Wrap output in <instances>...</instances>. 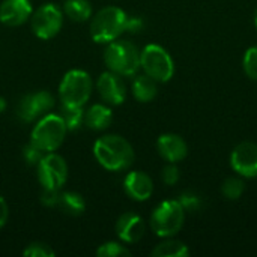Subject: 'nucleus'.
<instances>
[{
	"label": "nucleus",
	"instance_id": "nucleus-1",
	"mask_svg": "<svg viewBox=\"0 0 257 257\" xmlns=\"http://www.w3.org/2000/svg\"><path fill=\"white\" fill-rule=\"evenodd\" d=\"M93 157L105 170L123 172L133 166L136 152L133 145L125 137L117 134H105L93 143Z\"/></svg>",
	"mask_w": 257,
	"mask_h": 257
},
{
	"label": "nucleus",
	"instance_id": "nucleus-2",
	"mask_svg": "<svg viewBox=\"0 0 257 257\" xmlns=\"http://www.w3.org/2000/svg\"><path fill=\"white\" fill-rule=\"evenodd\" d=\"M104 63L108 71L122 77H134L140 71V50L126 39H114L104 50Z\"/></svg>",
	"mask_w": 257,
	"mask_h": 257
},
{
	"label": "nucleus",
	"instance_id": "nucleus-3",
	"mask_svg": "<svg viewBox=\"0 0 257 257\" xmlns=\"http://www.w3.org/2000/svg\"><path fill=\"white\" fill-rule=\"evenodd\" d=\"M126 12L119 6H105L90 18V38L96 44H108L125 33Z\"/></svg>",
	"mask_w": 257,
	"mask_h": 257
},
{
	"label": "nucleus",
	"instance_id": "nucleus-4",
	"mask_svg": "<svg viewBox=\"0 0 257 257\" xmlns=\"http://www.w3.org/2000/svg\"><path fill=\"white\" fill-rule=\"evenodd\" d=\"M66 133L68 130L60 114L47 113L45 116L39 117L36 125L32 128L30 143L39 148L44 154L56 152L62 146Z\"/></svg>",
	"mask_w": 257,
	"mask_h": 257
},
{
	"label": "nucleus",
	"instance_id": "nucleus-5",
	"mask_svg": "<svg viewBox=\"0 0 257 257\" xmlns=\"http://www.w3.org/2000/svg\"><path fill=\"white\" fill-rule=\"evenodd\" d=\"M185 214L187 212L179 200H164L151 214V229L158 238H172L184 227Z\"/></svg>",
	"mask_w": 257,
	"mask_h": 257
},
{
	"label": "nucleus",
	"instance_id": "nucleus-6",
	"mask_svg": "<svg viewBox=\"0 0 257 257\" xmlns=\"http://www.w3.org/2000/svg\"><path fill=\"white\" fill-rule=\"evenodd\" d=\"M93 90V80L89 72L83 69H71L68 71L60 84H59V96L62 104L84 107V104L90 99Z\"/></svg>",
	"mask_w": 257,
	"mask_h": 257
},
{
	"label": "nucleus",
	"instance_id": "nucleus-7",
	"mask_svg": "<svg viewBox=\"0 0 257 257\" xmlns=\"http://www.w3.org/2000/svg\"><path fill=\"white\" fill-rule=\"evenodd\" d=\"M140 69L155 81L167 83L175 75V62L164 47L149 44L140 51Z\"/></svg>",
	"mask_w": 257,
	"mask_h": 257
},
{
	"label": "nucleus",
	"instance_id": "nucleus-8",
	"mask_svg": "<svg viewBox=\"0 0 257 257\" xmlns=\"http://www.w3.org/2000/svg\"><path fill=\"white\" fill-rule=\"evenodd\" d=\"M32 32L39 39H51L57 36L63 26V11L56 3H44L30 17Z\"/></svg>",
	"mask_w": 257,
	"mask_h": 257
},
{
	"label": "nucleus",
	"instance_id": "nucleus-9",
	"mask_svg": "<svg viewBox=\"0 0 257 257\" xmlns=\"http://www.w3.org/2000/svg\"><path fill=\"white\" fill-rule=\"evenodd\" d=\"M36 175L42 188L62 190L68 181V164L63 157L56 152H48L38 163Z\"/></svg>",
	"mask_w": 257,
	"mask_h": 257
},
{
	"label": "nucleus",
	"instance_id": "nucleus-10",
	"mask_svg": "<svg viewBox=\"0 0 257 257\" xmlns=\"http://www.w3.org/2000/svg\"><path fill=\"white\" fill-rule=\"evenodd\" d=\"M56 104L54 96L47 90H38L20 98L17 104V117L24 123L36 122L53 110Z\"/></svg>",
	"mask_w": 257,
	"mask_h": 257
},
{
	"label": "nucleus",
	"instance_id": "nucleus-11",
	"mask_svg": "<svg viewBox=\"0 0 257 257\" xmlns=\"http://www.w3.org/2000/svg\"><path fill=\"white\" fill-rule=\"evenodd\" d=\"M232 170L244 179L257 178V143L242 142L230 154Z\"/></svg>",
	"mask_w": 257,
	"mask_h": 257
},
{
	"label": "nucleus",
	"instance_id": "nucleus-12",
	"mask_svg": "<svg viewBox=\"0 0 257 257\" xmlns=\"http://www.w3.org/2000/svg\"><path fill=\"white\" fill-rule=\"evenodd\" d=\"M96 89H98L101 99L108 105L123 104L126 99V95H128L123 77L113 71H108V69L98 77Z\"/></svg>",
	"mask_w": 257,
	"mask_h": 257
},
{
	"label": "nucleus",
	"instance_id": "nucleus-13",
	"mask_svg": "<svg viewBox=\"0 0 257 257\" xmlns=\"http://www.w3.org/2000/svg\"><path fill=\"white\" fill-rule=\"evenodd\" d=\"M116 235L123 244H136L146 233V224L143 218L136 212L122 214L114 226Z\"/></svg>",
	"mask_w": 257,
	"mask_h": 257
},
{
	"label": "nucleus",
	"instance_id": "nucleus-14",
	"mask_svg": "<svg viewBox=\"0 0 257 257\" xmlns=\"http://www.w3.org/2000/svg\"><path fill=\"white\" fill-rule=\"evenodd\" d=\"M123 191L134 202H146L154 194V181L148 173L133 170L123 179Z\"/></svg>",
	"mask_w": 257,
	"mask_h": 257
},
{
	"label": "nucleus",
	"instance_id": "nucleus-15",
	"mask_svg": "<svg viewBox=\"0 0 257 257\" xmlns=\"http://www.w3.org/2000/svg\"><path fill=\"white\" fill-rule=\"evenodd\" d=\"M157 151L160 157L167 163H181L188 155V145L187 142L173 133L161 134L157 140Z\"/></svg>",
	"mask_w": 257,
	"mask_h": 257
},
{
	"label": "nucleus",
	"instance_id": "nucleus-16",
	"mask_svg": "<svg viewBox=\"0 0 257 257\" xmlns=\"http://www.w3.org/2000/svg\"><path fill=\"white\" fill-rule=\"evenodd\" d=\"M33 6L30 0H3L0 5V23L8 27L23 26L30 20Z\"/></svg>",
	"mask_w": 257,
	"mask_h": 257
},
{
	"label": "nucleus",
	"instance_id": "nucleus-17",
	"mask_svg": "<svg viewBox=\"0 0 257 257\" xmlns=\"http://www.w3.org/2000/svg\"><path fill=\"white\" fill-rule=\"evenodd\" d=\"M113 122V111L108 104H93L84 111V125L92 131H104Z\"/></svg>",
	"mask_w": 257,
	"mask_h": 257
},
{
	"label": "nucleus",
	"instance_id": "nucleus-18",
	"mask_svg": "<svg viewBox=\"0 0 257 257\" xmlns=\"http://www.w3.org/2000/svg\"><path fill=\"white\" fill-rule=\"evenodd\" d=\"M131 92L136 101L139 102H151L157 98L158 95V81H155L152 77L148 74H136L133 84H131Z\"/></svg>",
	"mask_w": 257,
	"mask_h": 257
},
{
	"label": "nucleus",
	"instance_id": "nucleus-19",
	"mask_svg": "<svg viewBox=\"0 0 257 257\" xmlns=\"http://www.w3.org/2000/svg\"><path fill=\"white\" fill-rule=\"evenodd\" d=\"M57 208L65 212L66 215L71 217H78L86 211V202L84 197L80 193L75 191H60V197H59V205Z\"/></svg>",
	"mask_w": 257,
	"mask_h": 257
},
{
	"label": "nucleus",
	"instance_id": "nucleus-20",
	"mask_svg": "<svg viewBox=\"0 0 257 257\" xmlns=\"http://www.w3.org/2000/svg\"><path fill=\"white\" fill-rule=\"evenodd\" d=\"M151 254L154 257H188L190 248L187 244L172 236V238H164V241L157 244Z\"/></svg>",
	"mask_w": 257,
	"mask_h": 257
},
{
	"label": "nucleus",
	"instance_id": "nucleus-21",
	"mask_svg": "<svg viewBox=\"0 0 257 257\" xmlns=\"http://www.w3.org/2000/svg\"><path fill=\"white\" fill-rule=\"evenodd\" d=\"M62 11L69 20L77 23H84L93 15V8L89 0H65Z\"/></svg>",
	"mask_w": 257,
	"mask_h": 257
},
{
	"label": "nucleus",
	"instance_id": "nucleus-22",
	"mask_svg": "<svg viewBox=\"0 0 257 257\" xmlns=\"http://www.w3.org/2000/svg\"><path fill=\"white\" fill-rule=\"evenodd\" d=\"M60 117L63 119L66 130L74 133L78 131L83 123H84V108L78 105H68V104H60Z\"/></svg>",
	"mask_w": 257,
	"mask_h": 257
},
{
	"label": "nucleus",
	"instance_id": "nucleus-23",
	"mask_svg": "<svg viewBox=\"0 0 257 257\" xmlns=\"http://www.w3.org/2000/svg\"><path fill=\"white\" fill-rule=\"evenodd\" d=\"M244 193H245V182H244V178L239 175L229 176L221 184V194L227 200H238L242 197Z\"/></svg>",
	"mask_w": 257,
	"mask_h": 257
},
{
	"label": "nucleus",
	"instance_id": "nucleus-24",
	"mask_svg": "<svg viewBox=\"0 0 257 257\" xmlns=\"http://www.w3.org/2000/svg\"><path fill=\"white\" fill-rule=\"evenodd\" d=\"M96 256L98 257H126L131 256V250L126 248V245H123L122 242H116V241H108L104 242L102 245L98 247L96 250Z\"/></svg>",
	"mask_w": 257,
	"mask_h": 257
},
{
	"label": "nucleus",
	"instance_id": "nucleus-25",
	"mask_svg": "<svg viewBox=\"0 0 257 257\" xmlns=\"http://www.w3.org/2000/svg\"><path fill=\"white\" fill-rule=\"evenodd\" d=\"M242 69L248 78L257 81V45L245 50L242 57Z\"/></svg>",
	"mask_w": 257,
	"mask_h": 257
},
{
	"label": "nucleus",
	"instance_id": "nucleus-26",
	"mask_svg": "<svg viewBox=\"0 0 257 257\" xmlns=\"http://www.w3.org/2000/svg\"><path fill=\"white\" fill-rule=\"evenodd\" d=\"M178 200L182 205V208L185 209V212H197V211L202 209V199L194 191H184V193H181Z\"/></svg>",
	"mask_w": 257,
	"mask_h": 257
},
{
	"label": "nucleus",
	"instance_id": "nucleus-27",
	"mask_svg": "<svg viewBox=\"0 0 257 257\" xmlns=\"http://www.w3.org/2000/svg\"><path fill=\"white\" fill-rule=\"evenodd\" d=\"M23 256L26 257H54L56 251L51 248V245L45 242H32L27 245V248L23 250Z\"/></svg>",
	"mask_w": 257,
	"mask_h": 257
},
{
	"label": "nucleus",
	"instance_id": "nucleus-28",
	"mask_svg": "<svg viewBox=\"0 0 257 257\" xmlns=\"http://www.w3.org/2000/svg\"><path fill=\"white\" fill-rule=\"evenodd\" d=\"M21 155H23V160L26 161V164H29V166H38V163L41 161V158L45 155L39 148H36L33 143H27L24 148H23V151H21Z\"/></svg>",
	"mask_w": 257,
	"mask_h": 257
},
{
	"label": "nucleus",
	"instance_id": "nucleus-29",
	"mask_svg": "<svg viewBox=\"0 0 257 257\" xmlns=\"http://www.w3.org/2000/svg\"><path fill=\"white\" fill-rule=\"evenodd\" d=\"M179 178H181V172L178 169V166L175 163H167L163 170H161V179L166 185L169 187H173L179 182Z\"/></svg>",
	"mask_w": 257,
	"mask_h": 257
},
{
	"label": "nucleus",
	"instance_id": "nucleus-30",
	"mask_svg": "<svg viewBox=\"0 0 257 257\" xmlns=\"http://www.w3.org/2000/svg\"><path fill=\"white\" fill-rule=\"evenodd\" d=\"M60 197V190L54 188H42L41 193V203L47 208H57Z\"/></svg>",
	"mask_w": 257,
	"mask_h": 257
},
{
	"label": "nucleus",
	"instance_id": "nucleus-31",
	"mask_svg": "<svg viewBox=\"0 0 257 257\" xmlns=\"http://www.w3.org/2000/svg\"><path fill=\"white\" fill-rule=\"evenodd\" d=\"M145 27V21L142 17L139 15H128L126 17V23H125V32L126 33H131V35H136V33H140Z\"/></svg>",
	"mask_w": 257,
	"mask_h": 257
},
{
	"label": "nucleus",
	"instance_id": "nucleus-32",
	"mask_svg": "<svg viewBox=\"0 0 257 257\" xmlns=\"http://www.w3.org/2000/svg\"><path fill=\"white\" fill-rule=\"evenodd\" d=\"M8 218H9V208H8L6 200L0 196V229L5 227V224L8 223Z\"/></svg>",
	"mask_w": 257,
	"mask_h": 257
},
{
	"label": "nucleus",
	"instance_id": "nucleus-33",
	"mask_svg": "<svg viewBox=\"0 0 257 257\" xmlns=\"http://www.w3.org/2000/svg\"><path fill=\"white\" fill-rule=\"evenodd\" d=\"M6 108H8V102L3 96H0V113L6 111Z\"/></svg>",
	"mask_w": 257,
	"mask_h": 257
},
{
	"label": "nucleus",
	"instance_id": "nucleus-34",
	"mask_svg": "<svg viewBox=\"0 0 257 257\" xmlns=\"http://www.w3.org/2000/svg\"><path fill=\"white\" fill-rule=\"evenodd\" d=\"M253 21H254V27H256V30H257V8H256V11H254V17H253Z\"/></svg>",
	"mask_w": 257,
	"mask_h": 257
}]
</instances>
